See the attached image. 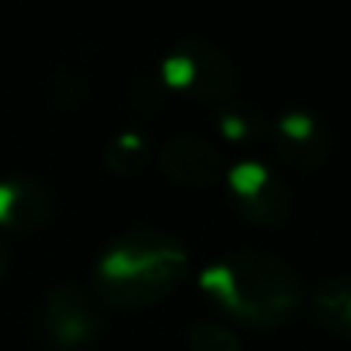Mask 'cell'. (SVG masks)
Masks as SVG:
<instances>
[{
  "label": "cell",
  "mask_w": 351,
  "mask_h": 351,
  "mask_svg": "<svg viewBox=\"0 0 351 351\" xmlns=\"http://www.w3.org/2000/svg\"><path fill=\"white\" fill-rule=\"evenodd\" d=\"M307 310L324 332L351 340V274L321 280L307 296Z\"/></svg>",
  "instance_id": "9c48e42d"
},
{
  "label": "cell",
  "mask_w": 351,
  "mask_h": 351,
  "mask_svg": "<svg viewBox=\"0 0 351 351\" xmlns=\"http://www.w3.org/2000/svg\"><path fill=\"white\" fill-rule=\"evenodd\" d=\"M162 85L195 101H225L236 90V69L217 47L181 41L162 60Z\"/></svg>",
  "instance_id": "3957f363"
},
{
  "label": "cell",
  "mask_w": 351,
  "mask_h": 351,
  "mask_svg": "<svg viewBox=\"0 0 351 351\" xmlns=\"http://www.w3.org/2000/svg\"><path fill=\"white\" fill-rule=\"evenodd\" d=\"M104 165L115 176H134L148 165V143L137 132H118L104 145Z\"/></svg>",
  "instance_id": "8fae6325"
},
{
  "label": "cell",
  "mask_w": 351,
  "mask_h": 351,
  "mask_svg": "<svg viewBox=\"0 0 351 351\" xmlns=\"http://www.w3.org/2000/svg\"><path fill=\"white\" fill-rule=\"evenodd\" d=\"M101 332V318L88 296L63 282L47 291L41 302V335L58 351H80Z\"/></svg>",
  "instance_id": "5b68a950"
},
{
  "label": "cell",
  "mask_w": 351,
  "mask_h": 351,
  "mask_svg": "<svg viewBox=\"0 0 351 351\" xmlns=\"http://www.w3.org/2000/svg\"><path fill=\"white\" fill-rule=\"evenodd\" d=\"M197 285L217 313L252 329H274L302 307L299 277L269 252H225L200 271Z\"/></svg>",
  "instance_id": "6da1fadb"
},
{
  "label": "cell",
  "mask_w": 351,
  "mask_h": 351,
  "mask_svg": "<svg viewBox=\"0 0 351 351\" xmlns=\"http://www.w3.org/2000/svg\"><path fill=\"white\" fill-rule=\"evenodd\" d=\"M228 200L239 217L258 228H280L293 211L288 184L261 159H239L225 176Z\"/></svg>",
  "instance_id": "277c9868"
},
{
  "label": "cell",
  "mask_w": 351,
  "mask_h": 351,
  "mask_svg": "<svg viewBox=\"0 0 351 351\" xmlns=\"http://www.w3.org/2000/svg\"><path fill=\"white\" fill-rule=\"evenodd\" d=\"M186 343L192 351H241L239 335L214 321H197L186 329Z\"/></svg>",
  "instance_id": "7c38bea8"
},
{
  "label": "cell",
  "mask_w": 351,
  "mask_h": 351,
  "mask_svg": "<svg viewBox=\"0 0 351 351\" xmlns=\"http://www.w3.org/2000/svg\"><path fill=\"white\" fill-rule=\"evenodd\" d=\"M186 266L189 252L176 236L137 228L101 247L90 269V285L104 304L137 310L173 293L184 280Z\"/></svg>",
  "instance_id": "7a4b0ae2"
},
{
  "label": "cell",
  "mask_w": 351,
  "mask_h": 351,
  "mask_svg": "<svg viewBox=\"0 0 351 351\" xmlns=\"http://www.w3.org/2000/svg\"><path fill=\"white\" fill-rule=\"evenodd\" d=\"M8 263H11V250H8V244L0 239V277L8 271Z\"/></svg>",
  "instance_id": "4fadbf2b"
},
{
  "label": "cell",
  "mask_w": 351,
  "mask_h": 351,
  "mask_svg": "<svg viewBox=\"0 0 351 351\" xmlns=\"http://www.w3.org/2000/svg\"><path fill=\"white\" fill-rule=\"evenodd\" d=\"M55 214L52 192L33 176L0 178V228L11 233H30L44 228Z\"/></svg>",
  "instance_id": "52a82bcc"
},
{
  "label": "cell",
  "mask_w": 351,
  "mask_h": 351,
  "mask_svg": "<svg viewBox=\"0 0 351 351\" xmlns=\"http://www.w3.org/2000/svg\"><path fill=\"white\" fill-rule=\"evenodd\" d=\"M214 126H217L219 137L233 143V145L255 143L269 129L266 118L255 107H250V104H222V107H217Z\"/></svg>",
  "instance_id": "30bf717a"
},
{
  "label": "cell",
  "mask_w": 351,
  "mask_h": 351,
  "mask_svg": "<svg viewBox=\"0 0 351 351\" xmlns=\"http://www.w3.org/2000/svg\"><path fill=\"white\" fill-rule=\"evenodd\" d=\"M159 165L170 181L181 186H192V189L217 184L228 170L222 154L211 143L200 137H186V134L170 137L162 145Z\"/></svg>",
  "instance_id": "ba28073f"
},
{
  "label": "cell",
  "mask_w": 351,
  "mask_h": 351,
  "mask_svg": "<svg viewBox=\"0 0 351 351\" xmlns=\"http://www.w3.org/2000/svg\"><path fill=\"white\" fill-rule=\"evenodd\" d=\"M266 132L277 156L293 170L310 173L329 159L332 132L310 110H285L269 123Z\"/></svg>",
  "instance_id": "8992f818"
}]
</instances>
